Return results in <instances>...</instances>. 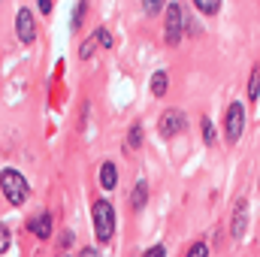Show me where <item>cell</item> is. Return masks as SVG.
Returning a JSON list of instances; mask_svg holds the SVG:
<instances>
[{
  "mask_svg": "<svg viewBox=\"0 0 260 257\" xmlns=\"http://www.w3.org/2000/svg\"><path fill=\"white\" fill-rule=\"evenodd\" d=\"M0 191H3V197H6L9 206H24L27 197H30L27 179H24L18 170H3V173H0Z\"/></svg>",
  "mask_w": 260,
  "mask_h": 257,
  "instance_id": "cell-1",
  "label": "cell"
},
{
  "mask_svg": "<svg viewBox=\"0 0 260 257\" xmlns=\"http://www.w3.org/2000/svg\"><path fill=\"white\" fill-rule=\"evenodd\" d=\"M91 218H94V233H97V242H109L112 233H115V209L109 200H97L94 209H91Z\"/></svg>",
  "mask_w": 260,
  "mask_h": 257,
  "instance_id": "cell-2",
  "label": "cell"
},
{
  "mask_svg": "<svg viewBox=\"0 0 260 257\" xmlns=\"http://www.w3.org/2000/svg\"><path fill=\"white\" fill-rule=\"evenodd\" d=\"M182 30H185V12L179 3H167V15H164V40L167 46H179L182 43Z\"/></svg>",
  "mask_w": 260,
  "mask_h": 257,
  "instance_id": "cell-3",
  "label": "cell"
},
{
  "mask_svg": "<svg viewBox=\"0 0 260 257\" xmlns=\"http://www.w3.org/2000/svg\"><path fill=\"white\" fill-rule=\"evenodd\" d=\"M245 121H248L245 106H242V103H230V106H227V118H224V130H227V139H230V142H239V139H242Z\"/></svg>",
  "mask_w": 260,
  "mask_h": 257,
  "instance_id": "cell-4",
  "label": "cell"
},
{
  "mask_svg": "<svg viewBox=\"0 0 260 257\" xmlns=\"http://www.w3.org/2000/svg\"><path fill=\"white\" fill-rule=\"evenodd\" d=\"M185 127H188V115H185L182 109H167V112L160 115V121H157V130H160V136H164V139L179 136Z\"/></svg>",
  "mask_w": 260,
  "mask_h": 257,
  "instance_id": "cell-5",
  "label": "cell"
},
{
  "mask_svg": "<svg viewBox=\"0 0 260 257\" xmlns=\"http://www.w3.org/2000/svg\"><path fill=\"white\" fill-rule=\"evenodd\" d=\"M248 230V200L239 197L236 206H233V218H230V236L233 239H242Z\"/></svg>",
  "mask_w": 260,
  "mask_h": 257,
  "instance_id": "cell-6",
  "label": "cell"
},
{
  "mask_svg": "<svg viewBox=\"0 0 260 257\" xmlns=\"http://www.w3.org/2000/svg\"><path fill=\"white\" fill-rule=\"evenodd\" d=\"M15 34H18V40L24 46H30L37 40V24H34V12L30 9H18V15H15Z\"/></svg>",
  "mask_w": 260,
  "mask_h": 257,
  "instance_id": "cell-7",
  "label": "cell"
},
{
  "mask_svg": "<svg viewBox=\"0 0 260 257\" xmlns=\"http://www.w3.org/2000/svg\"><path fill=\"white\" fill-rule=\"evenodd\" d=\"M27 230H30L37 239H49V236H52V215H49V212L34 215V218L27 221Z\"/></svg>",
  "mask_w": 260,
  "mask_h": 257,
  "instance_id": "cell-8",
  "label": "cell"
},
{
  "mask_svg": "<svg viewBox=\"0 0 260 257\" xmlns=\"http://www.w3.org/2000/svg\"><path fill=\"white\" fill-rule=\"evenodd\" d=\"M115 185H118V170H115L112 160H103L100 164V188L103 191H112Z\"/></svg>",
  "mask_w": 260,
  "mask_h": 257,
  "instance_id": "cell-9",
  "label": "cell"
},
{
  "mask_svg": "<svg viewBox=\"0 0 260 257\" xmlns=\"http://www.w3.org/2000/svg\"><path fill=\"white\" fill-rule=\"evenodd\" d=\"M145 203H148V182L145 179H139L136 185H133V191H130V209H145Z\"/></svg>",
  "mask_w": 260,
  "mask_h": 257,
  "instance_id": "cell-10",
  "label": "cell"
},
{
  "mask_svg": "<svg viewBox=\"0 0 260 257\" xmlns=\"http://www.w3.org/2000/svg\"><path fill=\"white\" fill-rule=\"evenodd\" d=\"M167 88H170V76H167L164 70H157V73L151 76V94H154V97H164Z\"/></svg>",
  "mask_w": 260,
  "mask_h": 257,
  "instance_id": "cell-11",
  "label": "cell"
},
{
  "mask_svg": "<svg viewBox=\"0 0 260 257\" xmlns=\"http://www.w3.org/2000/svg\"><path fill=\"white\" fill-rule=\"evenodd\" d=\"M194 6L203 12V15H218V9H221V0H194Z\"/></svg>",
  "mask_w": 260,
  "mask_h": 257,
  "instance_id": "cell-12",
  "label": "cell"
},
{
  "mask_svg": "<svg viewBox=\"0 0 260 257\" xmlns=\"http://www.w3.org/2000/svg\"><path fill=\"white\" fill-rule=\"evenodd\" d=\"M142 136H145V133H142V124H133V127L127 130V148H139V145H142Z\"/></svg>",
  "mask_w": 260,
  "mask_h": 257,
  "instance_id": "cell-13",
  "label": "cell"
},
{
  "mask_svg": "<svg viewBox=\"0 0 260 257\" xmlns=\"http://www.w3.org/2000/svg\"><path fill=\"white\" fill-rule=\"evenodd\" d=\"M94 43H97V46H103V49H112V43H115V40H112V34H109L106 27H97V30H94Z\"/></svg>",
  "mask_w": 260,
  "mask_h": 257,
  "instance_id": "cell-14",
  "label": "cell"
},
{
  "mask_svg": "<svg viewBox=\"0 0 260 257\" xmlns=\"http://www.w3.org/2000/svg\"><path fill=\"white\" fill-rule=\"evenodd\" d=\"M257 85H260V67L251 70V79H248V100L254 103L257 100Z\"/></svg>",
  "mask_w": 260,
  "mask_h": 257,
  "instance_id": "cell-15",
  "label": "cell"
},
{
  "mask_svg": "<svg viewBox=\"0 0 260 257\" xmlns=\"http://www.w3.org/2000/svg\"><path fill=\"white\" fill-rule=\"evenodd\" d=\"M164 3L167 0H142V12L145 15H157V12H164Z\"/></svg>",
  "mask_w": 260,
  "mask_h": 257,
  "instance_id": "cell-16",
  "label": "cell"
},
{
  "mask_svg": "<svg viewBox=\"0 0 260 257\" xmlns=\"http://www.w3.org/2000/svg\"><path fill=\"white\" fill-rule=\"evenodd\" d=\"M203 139H206V145H215V139H218V133H215V124H212L209 118H203Z\"/></svg>",
  "mask_w": 260,
  "mask_h": 257,
  "instance_id": "cell-17",
  "label": "cell"
},
{
  "mask_svg": "<svg viewBox=\"0 0 260 257\" xmlns=\"http://www.w3.org/2000/svg\"><path fill=\"white\" fill-rule=\"evenodd\" d=\"M94 52H97V43H94V37H88V40L82 43V49H79V58H82V61H88Z\"/></svg>",
  "mask_w": 260,
  "mask_h": 257,
  "instance_id": "cell-18",
  "label": "cell"
},
{
  "mask_svg": "<svg viewBox=\"0 0 260 257\" xmlns=\"http://www.w3.org/2000/svg\"><path fill=\"white\" fill-rule=\"evenodd\" d=\"M9 245H12V233H9V227H6V224H0V254H6V251H9Z\"/></svg>",
  "mask_w": 260,
  "mask_h": 257,
  "instance_id": "cell-19",
  "label": "cell"
},
{
  "mask_svg": "<svg viewBox=\"0 0 260 257\" xmlns=\"http://www.w3.org/2000/svg\"><path fill=\"white\" fill-rule=\"evenodd\" d=\"M73 245H76V233H73V230H64V233H61V236H58V248H73Z\"/></svg>",
  "mask_w": 260,
  "mask_h": 257,
  "instance_id": "cell-20",
  "label": "cell"
},
{
  "mask_svg": "<svg viewBox=\"0 0 260 257\" xmlns=\"http://www.w3.org/2000/svg\"><path fill=\"white\" fill-rule=\"evenodd\" d=\"M185 257H209V245H206V242H194L191 251H188Z\"/></svg>",
  "mask_w": 260,
  "mask_h": 257,
  "instance_id": "cell-21",
  "label": "cell"
},
{
  "mask_svg": "<svg viewBox=\"0 0 260 257\" xmlns=\"http://www.w3.org/2000/svg\"><path fill=\"white\" fill-rule=\"evenodd\" d=\"M142 257H167V248H164V245H151Z\"/></svg>",
  "mask_w": 260,
  "mask_h": 257,
  "instance_id": "cell-22",
  "label": "cell"
},
{
  "mask_svg": "<svg viewBox=\"0 0 260 257\" xmlns=\"http://www.w3.org/2000/svg\"><path fill=\"white\" fill-rule=\"evenodd\" d=\"M40 3V9H43V15H49L52 12V0H37Z\"/></svg>",
  "mask_w": 260,
  "mask_h": 257,
  "instance_id": "cell-23",
  "label": "cell"
},
{
  "mask_svg": "<svg viewBox=\"0 0 260 257\" xmlns=\"http://www.w3.org/2000/svg\"><path fill=\"white\" fill-rule=\"evenodd\" d=\"M79 257H100V254H97V248H91V245H88V248H82V251H79Z\"/></svg>",
  "mask_w": 260,
  "mask_h": 257,
  "instance_id": "cell-24",
  "label": "cell"
}]
</instances>
